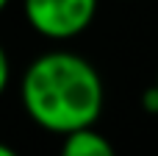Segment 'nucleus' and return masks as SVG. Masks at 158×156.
I'll return each instance as SVG.
<instances>
[{"label":"nucleus","instance_id":"obj_1","mask_svg":"<svg viewBox=\"0 0 158 156\" xmlns=\"http://www.w3.org/2000/svg\"><path fill=\"white\" fill-rule=\"evenodd\" d=\"M19 92L28 117L53 134L92 128L103 112V81L97 70L83 56L67 50H50L33 59Z\"/></svg>","mask_w":158,"mask_h":156},{"label":"nucleus","instance_id":"obj_7","mask_svg":"<svg viewBox=\"0 0 158 156\" xmlns=\"http://www.w3.org/2000/svg\"><path fill=\"white\" fill-rule=\"evenodd\" d=\"M6 6H8V0H0V11H3V8H6Z\"/></svg>","mask_w":158,"mask_h":156},{"label":"nucleus","instance_id":"obj_4","mask_svg":"<svg viewBox=\"0 0 158 156\" xmlns=\"http://www.w3.org/2000/svg\"><path fill=\"white\" fill-rule=\"evenodd\" d=\"M142 109H144L147 114H158V84H153V87L144 89V95H142Z\"/></svg>","mask_w":158,"mask_h":156},{"label":"nucleus","instance_id":"obj_2","mask_svg":"<svg viewBox=\"0 0 158 156\" xmlns=\"http://www.w3.org/2000/svg\"><path fill=\"white\" fill-rule=\"evenodd\" d=\"M28 25L47 39H72L83 33L97 11V0H22Z\"/></svg>","mask_w":158,"mask_h":156},{"label":"nucleus","instance_id":"obj_6","mask_svg":"<svg viewBox=\"0 0 158 156\" xmlns=\"http://www.w3.org/2000/svg\"><path fill=\"white\" fill-rule=\"evenodd\" d=\"M0 156H19V154H17L14 148H8L6 142H0Z\"/></svg>","mask_w":158,"mask_h":156},{"label":"nucleus","instance_id":"obj_5","mask_svg":"<svg viewBox=\"0 0 158 156\" xmlns=\"http://www.w3.org/2000/svg\"><path fill=\"white\" fill-rule=\"evenodd\" d=\"M8 78H11V67H8V56H6V50H3V45H0V95L6 92Z\"/></svg>","mask_w":158,"mask_h":156},{"label":"nucleus","instance_id":"obj_8","mask_svg":"<svg viewBox=\"0 0 158 156\" xmlns=\"http://www.w3.org/2000/svg\"><path fill=\"white\" fill-rule=\"evenodd\" d=\"M156 84H158V78H156Z\"/></svg>","mask_w":158,"mask_h":156},{"label":"nucleus","instance_id":"obj_3","mask_svg":"<svg viewBox=\"0 0 158 156\" xmlns=\"http://www.w3.org/2000/svg\"><path fill=\"white\" fill-rule=\"evenodd\" d=\"M58 156H117V154H114V145L103 134H97L92 126V128L64 134V145H61Z\"/></svg>","mask_w":158,"mask_h":156}]
</instances>
